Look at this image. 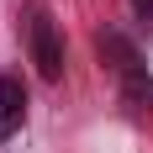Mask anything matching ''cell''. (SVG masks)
Returning <instances> with one entry per match:
<instances>
[{"label": "cell", "instance_id": "6da1fadb", "mask_svg": "<svg viewBox=\"0 0 153 153\" xmlns=\"http://www.w3.org/2000/svg\"><path fill=\"white\" fill-rule=\"evenodd\" d=\"M100 58H111V69L122 74V106L127 111H148L153 106V79L143 69L137 48L127 42L122 32H100Z\"/></svg>", "mask_w": 153, "mask_h": 153}, {"label": "cell", "instance_id": "277c9868", "mask_svg": "<svg viewBox=\"0 0 153 153\" xmlns=\"http://www.w3.org/2000/svg\"><path fill=\"white\" fill-rule=\"evenodd\" d=\"M132 11H137V21L153 32V0H132Z\"/></svg>", "mask_w": 153, "mask_h": 153}, {"label": "cell", "instance_id": "7a4b0ae2", "mask_svg": "<svg viewBox=\"0 0 153 153\" xmlns=\"http://www.w3.org/2000/svg\"><path fill=\"white\" fill-rule=\"evenodd\" d=\"M27 42H32L37 74H42V79H58V74H63V42H58V32H53V21H48L42 11L27 21Z\"/></svg>", "mask_w": 153, "mask_h": 153}, {"label": "cell", "instance_id": "3957f363", "mask_svg": "<svg viewBox=\"0 0 153 153\" xmlns=\"http://www.w3.org/2000/svg\"><path fill=\"white\" fill-rule=\"evenodd\" d=\"M21 122H27V90H21V79L0 74V143L16 137Z\"/></svg>", "mask_w": 153, "mask_h": 153}]
</instances>
